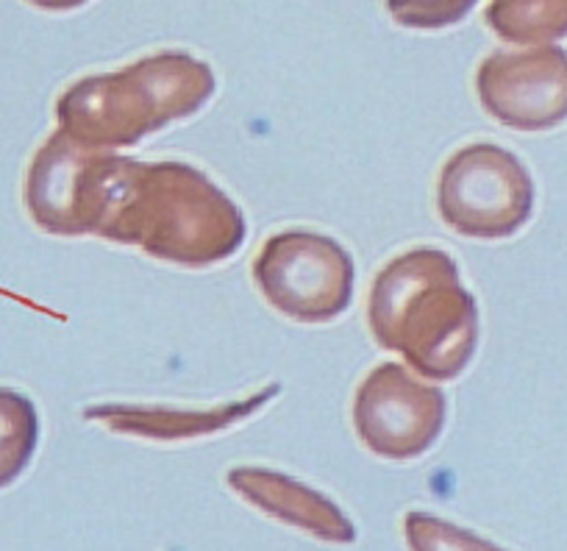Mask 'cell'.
Masks as SVG:
<instances>
[{
    "mask_svg": "<svg viewBox=\"0 0 567 551\" xmlns=\"http://www.w3.org/2000/svg\"><path fill=\"white\" fill-rule=\"evenodd\" d=\"M375 340L429 379H456L478 340L476 302L445 251L414 248L392 259L370 290Z\"/></svg>",
    "mask_w": 567,
    "mask_h": 551,
    "instance_id": "6da1fadb",
    "label": "cell"
},
{
    "mask_svg": "<svg viewBox=\"0 0 567 551\" xmlns=\"http://www.w3.org/2000/svg\"><path fill=\"white\" fill-rule=\"evenodd\" d=\"M103 237L140 245L156 259L206 267L245 243V221L231 198L184 162H131L117 210Z\"/></svg>",
    "mask_w": 567,
    "mask_h": 551,
    "instance_id": "7a4b0ae2",
    "label": "cell"
},
{
    "mask_svg": "<svg viewBox=\"0 0 567 551\" xmlns=\"http://www.w3.org/2000/svg\"><path fill=\"white\" fill-rule=\"evenodd\" d=\"M212 70L187 53H156L120 73L79 81L59 101L62 134L86 149H123L209 101Z\"/></svg>",
    "mask_w": 567,
    "mask_h": 551,
    "instance_id": "3957f363",
    "label": "cell"
},
{
    "mask_svg": "<svg viewBox=\"0 0 567 551\" xmlns=\"http://www.w3.org/2000/svg\"><path fill=\"white\" fill-rule=\"evenodd\" d=\"M131 160L73 143L59 131L37 154L25 201L37 226L51 234L106 232Z\"/></svg>",
    "mask_w": 567,
    "mask_h": 551,
    "instance_id": "277c9868",
    "label": "cell"
},
{
    "mask_svg": "<svg viewBox=\"0 0 567 551\" xmlns=\"http://www.w3.org/2000/svg\"><path fill=\"white\" fill-rule=\"evenodd\" d=\"M254 282L272 309L323 324L348 309L353 262L340 243L309 228L272 234L254 262Z\"/></svg>",
    "mask_w": 567,
    "mask_h": 551,
    "instance_id": "5b68a950",
    "label": "cell"
},
{
    "mask_svg": "<svg viewBox=\"0 0 567 551\" xmlns=\"http://www.w3.org/2000/svg\"><path fill=\"white\" fill-rule=\"evenodd\" d=\"M437 206L456 234L509 237L532 217L534 184L515 154L493 143H473L445 162Z\"/></svg>",
    "mask_w": 567,
    "mask_h": 551,
    "instance_id": "8992f818",
    "label": "cell"
},
{
    "mask_svg": "<svg viewBox=\"0 0 567 551\" xmlns=\"http://www.w3.org/2000/svg\"><path fill=\"white\" fill-rule=\"evenodd\" d=\"M443 421V392L417 381L395 363L375 368L353 398V424L362 443L392 460H406L429 449Z\"/></svg>",
    "mask_w": 567,
    "mask_h": 551,
    "instance_id": "52a82bcc",
    "label": "cell"
},
{
    "mask_svg": "<svg viewBox=\"0 0 567 551\" xmlns=\"http://www.w3.org/2000/svg\"><path fill=\"white\" fill-rule=\"evenodd\" d=\"M478 95L509 129H554L567 118V53L559 48L495 53L478 70Z\"/></svg>",
    "mask_w": 567,
    "mask_h": 551,
    "instance_id": "ba28073f",
    "label": "cell"
},
{
    "mask_svg": "<svg viewBox=\"0 0 567 551\" xmlns=\"http://www.w3.org/2000/svg\"><path fill=\"white\" fill-rule=\"evenodd\" d=\"M265 396H250L245 401H234L228 407L212 409H162V407H95L90 418L109 424L114 429H128L134 435H204L209 429H220L237 418L254 412Z\"/></svg>",
    "mask_w": 567,
    "mask_h": 551,
    "instance_id": "9c48e42d",
    "label": "cell"
},
{
    "mask_svg": "<svg viewBox=\"0 0 567 551\" xmlns=\"http://www.w3.org/2000/svg\"><path fill=\"white\" fill-rule=\"evenodd\" d=\"M487 23L501 40L545 45L567 37V0H493Z\"/></svg>",
    "mask_w": 567,
    "mask_h": 551,
    "instance_id": "30bf717a",
    "label": "cell"
},
{
    "mask_svg": "<svg viewBox=\"0 0 567 551\" xmlns=\"http://www.w3.org/2000/svg\"><path fill=\"white\" fill-rule=\"evenodd\" d=\"M34 404L20 392L0 390V482L25 466L37 443Z\"/></svg>",
    "mask_w": 567,
    "mask_h": 551,
    "instance_id": "8fae6325",
    "label": "cell"
},
{
    "mask_svg": "<svg viewBox=\"0 0 567 551\" xmlns=\"http://www.w3.org/2000/svg\"><path fill=\"white\" fill-rule=\"evenodd\" d=\"M476 0H386L390 14L409 29H443L473 9Z\"/></svg>",
    "mask_w": 567,
    "mask_h": 551,
    "instance_id": "7c38bea8",
    "label": "cell"
},
{
    "mask_svg": "<svg viewBox=\"0 0 567 551\" xmlns=\"http://www.w3.org/2000/svg\"><path fill=\"white\" fill-rule=\"evenodd\" d=\"M34 3H40V7H48V9H73V7H81V3H86V0H34Z\"/></svg>",
    "mask_w": 567,
    "mask_h": 551,
    "instance_id": "4fadbf2b",
    "label": "cell"
}]
</instances>
